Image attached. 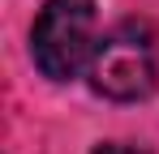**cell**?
<instances>
[{
	"mask_svg": "<svg viewBox=\"0 0 159 154\" xmlns=\"http://www.w3.org/2000/svg\"><path fill=\"white\" fill-rule=\"evenodd\" d=\"M95 0H48L30 30V56L39 73L69 81L95 60Z\"/></svg>",
	"mask_w": 159,
	"mask_h": 154,
	"instance_id": "cell-1",
	"label": "cell"
},
{
	"mask_svg": "<svg viewBox=\"0 0 159 154\" xmlns=\"http://www.w3.org/2000/svg\"><path fill=\"white\" fill-rule=\"evenodd\" d=\"M95 154H151V150H142V146H125V141H103V146H95Z\"/></svg>",
	"mask_w": 159,
	"mask_h": 154,
	"instance_id": "cell-3",
	"label": "cell"
},
{
	"mask_svg": "<svg viewBox=\"0 0 159 154\" xmlns=\"http://www.w3.org/2000/svg\"><path fill=\"white\" fill-rule=\"evenodd\" d=\"M86 77H90V90L103 94V99H112V103L151 99L155 94V77H159L155 34L142 22H120L112 34L99 39Z\"/></svg>",
	"mask_w": 159,
	"mask_h": 154,
	"instance_id": "cell-2",
	"label": "cell"
}]
</instances>
